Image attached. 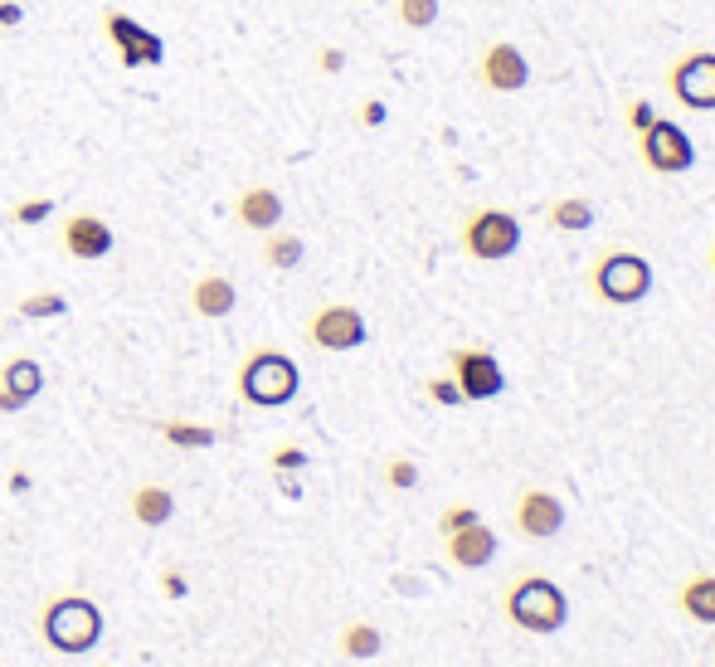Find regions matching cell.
<instances>
[{
	"instance_id": "cell-1",
	"label": "cell",
	"mask_w": 715,
	"mask_h": 667,
	"mask_svg": "<svg viewBox=\"0 0 715 667\" xmlns=\"http://www.w3.org/2000/svg\"><path fill=\"white\" fill-rule=\"evenodd\" d=\"M40 633H44V643H49L54 653H68V658H78V653L98 648V638H102V609L88 594H59V599H49V604H44Z\"/></svg>"
},
{
	"instance_id": "cell-2",
	"label": "cell",
	"mask_w": 715,
	"mask_h": 667,
	"mask_svg": "<svg viewBox=\"0 0 715 667\" xmlns=\"http://www.w3.org/2000/svg\"><path fill=\"white\" fill-rule=\"evenodd\" d=\"M589 288L608 308H638L652 292V264L643 254H633V248H604L594 258V268H589Z\"/></svg>"
},
{
	"instance_id": "cell-3",
	"label": "cell",
	"mask_w": 715,
	"mask_h": 667,
	"mask_svg": "<svg viewBox=\"0 0 715 667\" xmlns=\"http://www.w3.org/2000/svg\"><path fill=\"white\" fill-rule=\"evenodd\" d=\"M506 619L526 633H560L565 619H570V599L550 580V575H521L506 590Z\"/></svg>"
},
{
	"instance_id": "cell-4",
	"label": "cell",
	"mask_w": 715,
	"mask_h": 667,
	"mask_svg": "<svg viewBox=\"0 0 715 667\" xmlns=\"http://www.w3.org/2000/svg\"><path fill=\"white\" fill-rule=\"evenodd\" d=\"M298 390H302V370L282 352H254L238 366V394L248 404H258V410H278V404L298 400Z\"/></svg>"
},
{
	"instance_id": "cell-5",
	"label": "cell",
	"mask_w": 715,
	"mask_h": 667,
	"mask_svg": "<svg viewBox=\"0 0 715 667\" xmlns=\"http://www.w3.org/2000/svg\"><path fill=\"white\" fill-rule=\"evenodd\" d=\"M521 220L502 205H482L462 220V254L477 258V264H502L521 248Z\"/></svg>"
},
{
	"instance_id": "cell-6",
	"label": "cell",
	"mask_w": 715,
	"mask_h": 667,
	"mask_svg": "<svg viewBox=\"0 0 715 667\" xmlns=\"http://www.w3.org/2000/svg\"><path fill=\"white\" fill-rule=\"evenodd\" d=\"M638 156L652 176H681L696 166V142L686 137L681 122H667L657 118L647 132H638Z\"/></svg>"
},
{
	"instance_id": "cell-7",
	"label": "cell",
	"mask_w": 715,
	"mask_h": 667,
	"mask_svg": "<svg viewBox=\"0 0 715 667\" xmlns=\"http://www.w3.org/2000/svg\"><path fill=\"white\" fill-rule=\"evenodd\" d=\"M667 88L686 112H715V49H691L667 69Z\"/></svg>"
},
{
	"instance_id": "cell-8",
	"label": "cell",
	"mask_w": 715,
	"mask_h": 667,
	"mask_svg": "<svg viewBox=\"0 0 715 667\" xmlns=\"http://www.w3.org/2000/svg\"><path fill=\"white\" fill-rule=\"evenodd\" d=\"M366 316H360L350 302H326L322 312H312V322H306V342L316 346V352H356V346H366Z\"/></svg>"
},
{
	"instance_id": "cell-9",
	"label": "cell",
	"mask_w": 715,
	"mask_h": 667,
	"mask_svg": "<svg viewBox=\"0 0 715 667\" xmlns=\"http://www.w3.org/2000/svg\"><path fill=\"white\" fill-rule=\"evenodd\" d=\"M448 370H453V380H458L462 400H496V394L506 390L502 360L492 352H482V346H458V352L448 356Z\"/></svg>"
},
{
	"instance_id": "cell-10",
	"label": "cell",
	"mask_w": 715,
	"mask_h": 667,
	"mask_svg": "<svg viewBox=\"0 0 715 667\" xmlns=\"http://www.w3.org/2000/svg\"><path fill=\"white\" fill-rule=\"evenodd\" d=\"M102 30H108V40H112V49H118L122 69H152V64L166 59V44L156 40L142 20L122 15V10H108V15H102Z\"/></svg>"
},
{
	"instance_id": "cell-11",
	"label": "cell",
	"mask_w": 715,
	"mask_h": 667,
	"mask_svg": "<svg viewBox=\"0 0 715 667\" xmlns=\"http://www.w3.org/2000/svg\"><path fill=\"white\" fill-rule=\"evenodd\" d=\"M477 78H482L487 93H521L530 84V59L521 54V44L511 40H492L477 59Z\"/></svg>"
},
{
	"instance_id": "cell-12",
	"label": "cell",
	"mask_w": 715,
	"mask_h": 667,
	"mask_svg": "<svg viewBox=\"0 0 715 667\" xmlns=\"http://www.w3.org/2000/svg\"><path fill=\"white\" fill-rule=\"evenodd\" d=\"M511 522L526 541H550L565 526V502L550 488H521L516 507H511Z\"/></svg>"
},
{
	"instance_id": "cell-13",
	"label": "cell",
	"mask_w": 715,
	"mask_h": 667,
	"mask_svg": "<svg viewBox=\"0 0 715 667\" xmlns=\"http://www.w3.org/2000/svg\"><path fill=\"white\" fill-rule=\"evenodd\" d=\"M112 244H118V234H112L108 220H98V214H68L64 248L74 258H83V264H98V258L112 254Z\"/></svg>"
},
{
	"instance_id": "cell-14",
	"label": "cell",
	"mask_w": 715,
	"mask_h": 667,
	"mask_svg": "<svg viewBox=\"0 0 715 667\" xmlns=\"http://www.w3.org/2000/svg\"><path fill=\"white\" fill-rule=\"evenodd\" d=\"M40 390H44V366H40V360H34V356L5 360V370H0V410H5V414L25 410Z\"/></svg>"
},
{
	"instance_id": "cell-15",
	"label": "cell",
	"mask_w": 715,
	"mask_h": 667,
	"mask_svg": "<svg viewBox=\"0 0 715 667\" xmlns=\"http://www.w3.org/2000/svg\"><path fill=\"white\" fill-rule=\"evenodd\" d=\"M443 551H448V560L458 565V570H482V565H492V556H496V531L487 522H472V526L453 531V536H443Z\"/></svg>"
},
{
	"instance_id": "cell-16",
	"label": "cell",
	"mask_w": 715,
	"mask_h": 667,
	"mask_svg": "<svg viewBox=\"0 0 715 667\" xmlns=\"http://www.w3.org/2000/svg\"><path fill=\"white\" fill-rule=\"evenodd\" d=\"M234 214H238V224H244V230L268 234V230H278V224H282V196L272 186H248L244 196H238Z\"/></svg>"
},
{
	"instance_id": "cell-17",
	"label": "cell",
	"mask_w": 715,
	"mask_h": 667,
	"mask_svg": "<svg viewBox=\"0 0 715 667\" xmlns=\"http://www.w3.org/2000/svg\"><path fill=\"white\" fill-rule=\"evenodd\" d=\"M234 302H238V292H234V282L224 278V274H204L195 288H190V308H195L200 316H210V322L230 316Z\"/></svg>"
},
{
	"instance_id": "cell-18",
	"label": "cell",
	"mask_w": 715,
	"mask_h": 667,
	"mask_svg": "<svg viewBox=\"0 0 715 667\" xmlns=\"http://www.w3.org/2000/svg\"><path fill=\"white\" fill-rule=\"evenodd\" d=\"M127 507H132L136 526H166L170 516H176V497H170V488H161V482H142Z\"/></svg>"
},
{
	"instance_id": "cell-19",
	"label": "cell",
	"mask_w": 715,
	"mask_h": 667,
	"mask_svg": "<svg viewBox=\"0 0 715 667\" xmlns=\"http://www.w3.org/2000/svg\"><path fill=\"white\" fill-rule=\"evenodd\" d=\"M677 604L691 624H715V575L711 570L691 575V580L677 590Z\"/></svg>"
},
{
	"instance_id": "cell-20",
	"label": "cell",
	"mask_w": 715,
	"mask_h": 667,
	"mask_svg": "<svg viewBox=\"0 0 715 667\" xmlns=\"http://www.w3.org/2000/svg\"><path fill=\"white\" fill-rule=\"evenodd\" d=\"M545 220H550V230H560V234H584V230H594V200H584V196H560V200H550V210H545Z\"/></svg>"
},
{
	"instance_id": "cell-21",
	"label": "cell",
	"mask_w": 715,
	"mask_h": 667,
	"mask_svg": "<svg viewBox=\"0 0 715 667\" xmlns=\"http://www.w3.org/2000/svg\"><path fill=\"white\" fill-rule=\"evenodd\" d=\"M302 254H306L302 234L268 230V240H264V264H272V268H298V264H302Z\"/></svg>"
},
{
	"instance_id": "cell-22",
	"label": "cell",
	"mask_w": 715,
	"mask_h": 667,
	"mask_svg": "<svg viewBox=\"0 0 715 667\" xmlns=\"http://www.w3.org/2000/svg\"><path fill=\"white\" fill-rule=\"evenodd\" d=\"M380 648H384L380 629L366 624V619H356V624L340 629V653H346V658H375Z\"/></svg>"
},
{
	"instance_id": "cell-23",
	"label": "cell",
	"mask_w": 715,
	"mask_h": 667,
	"mask_svg": "<svg viewBox=\"0 0 715 667\" xmlns=\"http://www.w3.org/2000/svg\"><path fill=\"white\" fill-rule=\"evenodd\" d=\"M394 15H400L404 30H434L438 15H443V5H438V0H394Z\"/></svg>"
},
{
	"instance_id": "cell-24",
	"label": "cell",
	"mask_w": 715,
	"mask_h": 667,
	"mask_svg": "<svg viewBox=\"0 0 715 667\" xmlns=\"http://www.w3.org/2000/svg\"><path fill=\"white\" fill-rule=\"evenodd\" d=\"M161 434H166V444H176V448H210V444H214V429H204V424L166 420V424H161Z\"/></svg>"
},
{
	"instance_id": "cell-25",
	"label": "cell",
	"mask_w": 715,
	"mask_h": 667,
	"mask_svg": "<svg viewBox=\"0 0 715 667\" xmlns=\"http://www.w3.org/2000/svg\"><path fill=\"white\" fill-rule=\"evenodd\" d=\"M68 312V302H64V292H30L25 302H20V316H64Z\"/></svg>"
},
{
	"instance_id": "cell-26",
	"label": "cell",
	"mask_w": 715,
	"mask_h": 667,
	"mask_svg": "<svg viewBox=\"0 0 715 667\" xmlns=\"http://www.w3.org/2000/svg\"><path fill=\"white\" fill-rule=\"evenodd\" d=\"M384 482H390L394 492L418 488V463L414 458H390V463H384Z\"/></svg>"
},
{
	"instance_id": "cell-27",
	"label": "cell",
	"mask_w": 715,
	"mask_h": 667,
	"mask_svg": "<svg viewBox=\"0 0 715 667\" xmlns=\"http://www.w3.org/2000/svg\"><path fill=\"white\" fill-rule=\"evenodd\" d=\"M472 522H482V512H477L472 502H453V507H443L438 531H443V536H453V531H462V526H472Z\"/></svg>"
},
{
	"instance_id": "cell-28",
	"label": "cell",
	"mask_w": 715,
	"mask_h": 667,
	"mask_svg": "<svg viewBox=\"0 0 715 667\" xmlns=\"http://www.w3.org/2000/svg\"><path fill=\"white\" fill-rule=\"evenodd\" d=\"M428 400L443 404V410H453V404H462L458 380H453V376H434V380H428Z\"/></svg>"
},
{
	"instance_id": "cell-29",
	"label": "cell",
	"mask_w": 715,
	"mask_h": 667,
	"mask_svg": "<svg viewBox=\"0 0 715 667\" xmlns=\"http://www.w3.org/2000/svg\"><path fill=\"white\" fill-rule=\"evenodd\" d=\"M49 214H54L49 200H20L10 220H15V224H40V220H49Z\"/></svg>"
},
{
	"instance_id": "cell-30",
	"label": "cell",
	"mask_w": 715,
	"mask_h": 667,
	"mask_svg": "<svg viewBox=\"0 0 715 667\" xmlns=\"http://www.w3.org/2000/svg\"><path fill=\"white\" fill-rule=\"evenodd\" d=\"M652 122H657L652 98H633V103H628V127H633V132H647Z\"/></svg>"
},
{
	"instance_id": "cell-31",
	"label": "cell",
	"mask_w": 715,
	"mask_h": 667,
	"mask_svg": "<svg viewBox=\"0 0 715 667\" xmlns=\"http://www.w3.org/2000/svg\"><path fill=\"white\" fill-rule=\"evenodd\" d=\"M292 468H306V454L298 444H282L278 454H272V473H292Z\"/></svg>"
},
{
	"instance_id": "cell-32",
	"label": "cell",
	"mask_w": 715,
	"mask_h": 667,
	"mask_svg": "<svg viewBox=\"0 0 715 667\" xmlns=\"http://www.w3.org/2000/svg\"><path fill=\"white\" fill-rule=\"evenodd\" d=\"M316 69H322V74H340V69H346V49H340V44L316 49Z\"/></svg>"
},
{
	"instance_id": "cell-33",
	"label": "cell",
	"mask_w": 715,
	"mask_h": 667,
	"mask_svg": "<svg viewBox=\"0 0 715 667\" xmlns=\"http://www.w3.org/2000/svg\"><path fill=\"white\" fill-rule=\"evenodd\" d=\"M390 122V108L380 103V98H370V103H360V127H384Z\"/></svg>"
},
{
	"instance_id": "cell-34",
	"label": "cell",
	"mask_w": 715,
	"mask_h": 667,
	"mask_svg": "<svg viewBox=\"0 0 715 667\" xmlns=\"http://www.w3.org/2000/svg\"><path fill=\"white\" fill-rule=\"evenodd\" d=\"M25 25V5L20 0H0V30H15Z\"/></svg>"
},
{
	"instance_id": "cell-35",
	"label": "cell",
	"mask_w": 715,
	"mask_h": 667,
	"mask_svg": "<svg viewBox=\"0 0 715 667\" xmlns=\"http://www.w3.org/2000/svg\"><path fill=\"white\" fill-rule=\"evenodd\" d=\"M166 594H186V580H180V575H176V570H170V575H166Z\"/></svg>"
},
{
	"instance_id": "cell-36",
	"label": "cell",
	"mask_w": 715,
	"mask_h": 667,
	"mask_svg": "<svg viewBox=\"0 0 715 667\" xmlns=\"http://www.w3.org/2000/svg\"><path fill=\"white\" fill-rule=\"evenodd\" d=\"M711 274H715V244H711Z\"/></svg>"
}]
</instances>
